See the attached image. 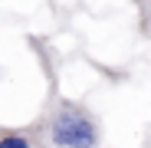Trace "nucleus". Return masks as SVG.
Instances as JSON below:
<instances>
[{"instance_id": "20e7f679", "label": "nucleus", "mask_w": 151, "mask_h": 148, "mask_svg": "<svg viewBox=\"0 0 151 148\" xmlns=\"http://www.w3.org/2000/svg\"><path fill=\"white\" fill-rule=\"evenodd\" d=\"M132 7H138V0H132Z\"/></svg>"}, {"instance_id": "f03ea898", "label": "nucleus", "mask_w": 151, "mask_h": 148, "mask_svg": "<svg viewBox=\"0 0 151 148\" xmlns=\"http://www.w3.org/2000/svg\"><path fill=\"white\" fill-rule=\"evenodd\" d=\"M0 148H36L30 129H4L0 125Z\"/></svg>"}, {"instance_id": "39448f33", "label": "nucleus", "mask_w": 151, "mask_h": 148, "mask_svg": "<svg viewBox=\"0 0 151 148\" xmlns=\"http://www.w3.org/2000/svg\"><path fill=\"white\" fill-rule=\"evenodd\" d=\"M145 148H151V142H148V145H145Z\"/></svg>"}, {"instance_id": "f257e3e1", "label": "nucleus", "mask_w": 151, "mask_h": 148, "mask_svg": "<svg viewBox=\"0 0 151 148\" xmlns=\"http://www.w3.org/2000/svg\"><path fill=\"white\" fill-rule=\"evenodd\" d=\"M30 132L36 148H102V118L86 102L56 89H49V99Z\"/></svg>"}, {"instance_id": "423d86ee", "label": "nucleus", "mask_w": 151, "mask_h": 148, "mask_svg": "<svg viewBox=\"0 0 151 148\" xmlns=\"http://www.w3.org/2000/svg\"><path fill=\"white\" fill-rule=\"evenodd\" d=\"M148 43H151V40H148Z\"/></svg>"}, {"instance_id": "7ed1b4c3", "label": "nucleus", "mask_w": 151, "mask_h": 148, "mask_svg": "<svg viewBox=\"0 0 151 148\" xmlns=\"http://www.w3.org/2000/svg\"><path fill=\"white\" fill-rule=\"evenodd\" d=\"M138 27H141V36L151 40V0H138Z\"/></svg>"}]
</instances>
